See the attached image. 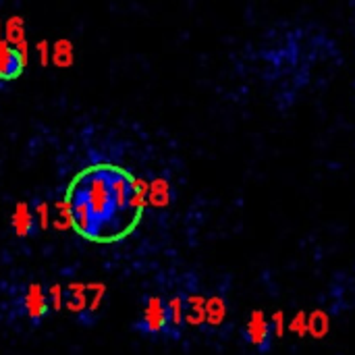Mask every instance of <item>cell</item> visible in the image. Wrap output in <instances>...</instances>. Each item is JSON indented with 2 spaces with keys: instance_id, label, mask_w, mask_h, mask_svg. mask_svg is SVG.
<instances>
[{
  "instance_id": "obj_1",
  "label": "cell",
  "mask_w": 355,
  "mask_h": 355,
  "mask_svg": "<svg viewBox=\"0 0 355 355\" xmlns=\"http://www.w3.org/2000/svg\"><path fill=\"white\" fill-rule=\"evenodd\" d=\"M64 206L73 231L92 243H116L141 220L144 191L131 173L114 164H94L73 177Z\"/></svg>"
},
{
  "instance_id": "obj_2",
  "label": "cell",
  "mask_w": 355,
  "mask_h": 355,
  "mask_svg": "<svg viewBox=\"0 0 355 355\" xmlns=\"http://www.w3.org/2000/svg\"><path fill=\"white\" fill-rule=\"evenodd\" d=\"M8 310H10V318H19L31 327H40L52 310L48 287H44L40 281L19 283L10 293Z\"/></svg>"
},
{
  "instance_id": "obj_3",
  "label": "cell",
  "mask_w": 355,
  "mask_h": 355,
  "mask_svg": "<svg viewBox=\"0 0 355 355\" xmlns=\"http://www.w3.org/2000/svg\"><path fill=\"white\" fill-rule=\"evenodd\" d=\"M133 331L148 339H166V304L162 289L144 295L141 312L133 322Z\"/></svg>"
},
{
  "instance_id": "obj_4",
  "label": "cell",
  "mask_w": 355,
  "mask_h": 355,
  "mask_svg": "<svg viewBox=\"0 0 355 355\" xmlns=\"http://www.w3.org/2000/svg\"><path fill=\"white\" fill-rule=\"evenodd\" d=\"M181 289L185 297V322L187 329L204 333L206 329V295L202 283L198 281L196 275H185L181 279Z\"/></svg>"
},
{
  "instance_id": "obj_5",
  "label": "cell",
  "mask_w": 355,
  "mask_h": 355,
  "mask_svg": "<svg viewBox=\"0 0 355 355\" xmlns=\"http://www.w3.org/2000/svg\"><path fill=\"white\" fill-rule=\"evenodd\" d=\"M164 293V304H166V341H181L187 333V322H185V297L181 289V281L162 287Z\"/></svg>"
},
{
  "instance_id": "obj_6",
  "label": "cell",
  "mask_w": 355,
  "mask_h": 355,
  "mask_svg": "<svg viewBox=\"0 0 355 355\" xmlns=\"http://www.w3.org/2000/svg\"><path fill=\"white\" fill-rule=\"evenodd\" d=\"M241 337H243V341L256 354H270L272 345H275V335H272L270 318L262 310H252L250 318L245 320V324L241 329Z\"/></svg>"
},
{
  "instance_id": "obj_7",
  "label": "cell",
  "mask_w": 355,
  "mask_h": 355,
  "mask_svg": "<svg viewBox=\"0 0 355 355\" xmlns=\"http://www.w3.org/2000/svg\"><path fill=\"white\" fill-rule=\"evenodd\" d=\"M229 320V297L223 289H214L206 295V329L204 335H218Z\"/></svg>"
},
{
  "instance_id": "obj_8",
  "label": "cell",
  "mask_w": 355,
  "mask_h": 355,
  "mask_svg": "<svg viewBox=\"0 0 355 355\" xmlns=\"http://www.w3.org/2000/svg\"><path fill=\"white\" fill-rule=\"evenodd\" d=\"M25 54L23 50L0 40V81H15L23 75Z\"/></svg>"
},
{
  "instance_id": "obj_9",
  "label": "cell",
  "mask_w": 355,
  "mask_h": 355,
  "mask_svg": "<svg viewBox=\"0 0 355 355\" xmlns=\"http://www.w3.org/2000/svg\"><path fill=\"white\" fill-rule=\"evenodd\" d=\"M10 225H12V231L17 237L21 239H27V237H33L37 233V216H35V210H31L29 204L21 202L15 206V212H12V218H10Z\"/></svg>"
},
{
  "instance_id": "obj_10",
  "label": "cell",
  "mask_w": 355,
  "mask_h": 355,
  "mask_svg": "<svg viewBox=\"0 0 355 355\" xmlns=\"http://www.w3.org/2000/svg\"><path fill=\"white\" fill-rule=\"evenodd\" d=\"M331 331V318L327 312L322 310H316L308 316V335L314 337V339H322L327 337Z\"/></svg>"
},
{
  "instance_id": "obj_11",
  "label": "cell",
  "mask_w": 355,
  "mask_h": 355,
  "mask_svg": "<svg viewBox=\"0 0 355 355\" xmlns=\"http://www.w3.org/2000/svg\"><path fill=\"white\" fill-rule=\"evenodd\" d=\"M287 331H291V333L297 335V337H306V335H308V314H306L304 310L297 312V314L289 320Z\"/></svg>"
},
{
  "instance_id": "obj_12",
  "label": "cell",
  "mask_w": 355,
  "mask_h": 355,
  "mask_svg": "<svg viewBox=\"0 0 355 355\" xmlns=\"http://www.w3.org/2000/svg\"><path fill=\"white\" fill-rule=\"evenodd\" d=\"M270 327H272V335H275V341L279 339H283L285 337V333H287V320H285V314L279 310V312H275L272 316H270Z\"/></svg>"
}]
</instances>
